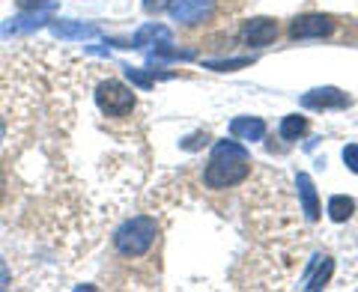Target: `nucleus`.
<instances>
[{
    "label": "nucleus",
    "mask_w": 358,
    "mask_h": 292,
    "mask_svg": "<svg viewBox=\"0 0 358 292\" xmlns=\"http://www.w3.org/2000/svg\"><path fill=\"white\" fill-rule=\"evenodd\" d=\"M51 33L57 39H66V42H84V39H96L102 36V30L96 24H84V21H75V18H51Z\"/></svg>",
    "instance_id": "obj_7"
},
{
    "label": "nucleus",
    "mask_w": 358,
    "mask_h": 292,
    "mask_svg": "<svg viewBox=\"0 0 358 292\" xmlns=\"http://www.w3.org/2000/svg\"><path fill=\"white\" fill-rule=\"evenodd\" d=\"M248 173H251L248 159H218V155H212V161L203 173V182L209 188L221 191V188H233V185L245 182Z\"/></svg>",
    "instance_id": "obj_2"
},
{
    "label": "nucleus",
    "mask_w": 358,
    "mask_h": 292,
    "mask_svg": "<svg viewBox=\"0 0 358 292\" xmlns=\"http://www.w3.org/2000/svg\"><path fill=\"white\" fill-rule=\"evenodd\" d=\"M308 131V119L305 117H284L281 119V138L284 140H299L301 138V134H305Z\"/></svg>",
    "instance_id": "obj_15"
},
{
    "label": "nucleus",
    "mask_w": 358,
    "mask_h": 292,
    "mask_svg": "<svg viewBox=\"0 0 358 292\" xmlns=\"http://www.w3.org/2000/svg\"><path fill=\"white\" fill-rule=\"evenodd\" d=\"M3 138H6V122L0 119V143H3Z\"/></svg>",
    "instance_id": "obj_23"
},
{
    "label": "nucleus",
    "mask_w": 358,
    "mask_h": 292,
    "mask_svg": "<svg viewBox=\"0 0 358 292\" xmlns=\"http://www.w3.org/2000/svg\"><path fill=\"white\" fill-rule=\"evenodd\" d=\"M341 155H343V164L350 167L352 173H358V143H346Z\"/></svg>",
    "instance_id": "obj_19"
},
{
    "label": "nucleus",
    "mask_w": 358,
    "mask_h": 292,
    "mask_svg": "<svg viewBox=\"0 0 358 292\" xmlns=\"http://www.w3.org/2000/svg\"><path fill=\"white\" fill-rule=\"evenodd\" d=\"M3 185H6V182H3V173H0V191H3Z\"/></svg>",
    "instance_id": "obj_24"
},
{
    "label": "nucleus",
    "mask_w": 358,
    "mask_h": 292,
    "mask_svg": "<svg viewBox=\"0 0 358 292\" xmlns=\"http://www.w3.org/2000/svg\"><path fill=\"white\" fill-rule=\"evenodd\" d=\"M296 191H299V200H301V212H305L308 221H317L320 218V197H317V188H313V179L308 173H299L296 176Z\"/></svg>",
    "instance_id": "obj_11"
},
{
    "label": "nucleus",
    "mask_w": 358,
    "mask_h": 292,
    "mask_svg": "<svg viewBox=\"0 0 358 292\" xmlns=\"http://www.w3.org/2000/svg\"><path fill=\"white\" fill-rule=\"evenodd\" d=\"M51 13H54V3L51 6H42V9H21L18 15L6 18L0 24V39H9V36H21V33H33L45 27L51 21Z\"/></svg>",
    "instance_id": "obj_4"
},
{
    "label": "nucleus",
    "mask_w": 358,
    "mask_h": 292,
    "mask_svg": "<svg viewBox=\"0 0 358 292\" xmlns=\"http://www.w3.org/2000/svg\"><path fill=\"white\" fill-rule=\"evenodd\" d=\"M9 280H13V275H9V265H6V260L0 256V289H6L9 286Z\"/></svg>",
    "instance_id": "obj_22"
},
{
    "label": "nucleus",
    "mask_w": 358,
    "mask_h": 292,
    "mask_svg": "<svg viewBox=\"0 0 358 292\" xmlns=\"http://www.w3.org/2000/svg\"><path fill=\"white\" fill-rule=\"evenodd\" d=\"M143 6H147V9H150V6H152V0H143Z\"/></svg>",
    "instance_id": "obj_25"
},
{
    "label": "nucleus",
    "mask_w": 358,
    "mask_h": 292,
    "mask_svg": "<svg viewBox=\"0 0 358 292\" xmlns=\"http://www.w3.org/2000/svg\"><path fill=\"white\" fill-rule=\"evenodd\" d=\"M275 36H278V24L272 18H251L242 27V39L251 48H266V45L275 42Z\"/></svg>",
    "instance_id": "obj_9"
},
{
    "label": "nucleus",
    "mask_w": 358,
    "mask_h": 292,
    "mask_svg": "<svg viewBox=\"0 0 358 292\" xmlns=\"http://www.w3.org/2000/svg\"><path fill=\"white\" fill-rule=\"evenodd\" d=\"M126 78L134 84V87H141V89H150L152 84H155V78H173V75H155V69L152 72H143V69H134V66H126Z\"/></svg>",
    "instance_id": "obj_17"
},
{
    "label": "nucleus",
    "mask_w": 358,
    "mask_h": 292,
    "mask_svg": "<svg viewBox=\"0 0 358 292\" xmlns=\"http://www.w3.org/2000/svg\"><path fill=\"white\" fill-rule=\"evenodd\" d=\"M54 0H18V9H42V6H51Z\"/></svg>",
    "instance_id": "obj_21"
},
{
    "label": "nucleus",
    "mask_w": 358,
    "mask_h": 292,
    "mask_svg": "<svg viewBox=\"0 0 358 292\" xmlns=\"http://www.w3.org/2000/svg\"><path fill=\"white\" fill-rule=\"evenodd\" d=\"M254 60L251 57H230V60H206L203 66L206 69H215V72H236V69H245L251 66Z\"/></svg>",
    "instance_id": "obj_18"
},
{
    "label": "nucleus",
    "mask_w": 358,
    "mask_h": 292,
    "mask_svg": "<svg viewBox=\"0 0 358 292\" xmlns=\"http://www.w3.org/2000/svg\"><path fill=\"white\" fill-rule=\"evenodd\" d=\"M352 212H355V200L352 197H346V194H334L329 200V218L334 224H343V221H350L352 218Z\"/></svg>",
    "instance_id": "obj_14"
},
{
    "label": "nucleus",
    "mask_w": 358,
    "mask_h": 292,
    "mask_svg": "<svg viewBox=\"0 0 358 292\" xmlns=\"http://www.w3.org/2000/svg\"><path fill=\"white\" fill-rule=\"evenodd\" d=\"M334 33V21L329 15H301L289 24V36L293 39H322Z\"/></svg>",
    "instance_id": "obj_6"
},
{
    "label": "nucleus",
    "mask_w": 358,
    "mask_h": 292,
    "mask_svg": "<svg viewBox=\"0 0 358 292\" xmlns=\"http://www.w3.org/2000/svg\"><path fill=\"white\" fill-rule=\"evenodd\" d=\"M96 105L108 117H126L129 110H134L138 98H134V93H131L126 84H120V81H102V84L96 87Z\"/></svg>",
    "instance_id": "obj_3"
},
{
    "label": "nucleus",
    "mask_w": 358,
    "mask_h": 292,
    "mask_svg": "<svg viewBox=\"0 0 358 292\" xmlns=\"http://www.w3.org/2000/svg\"><path fill=\"white\" fill-rule=\"evenodd\" d=\"M331 272H334V260L329 254H317L313 256V263L308 265V272H305V289L308 292H317L322 289L331 280Z\"/></svg>",
    "instance_id": "obj_10"
},
{
    "label": "nucleus",
    "mask_w": 358,
    "mask_h": 292,
    "mask_svg": "<svg viewBox=\"0 0 358 292\" xmlns=\"http://www.w3.org/2000/svg\"><path fill=\"white\" fill-rule=\"evenodd\" d=\"M155 235H159V224H155V218L138 215V218H129L114 233V248L122 256H143L152 248Z\"/></svg>",
    "instance_id": "obj_1"
},
{
    "label": "nucleus",
    "mask_w": 358,
    "mask_h": 292,
    "mask_svg": "<svg viewBox=\"0 0 358 292\" xmlns=\"http://www.w3.org/2000/svg\"><path fill=\"white\" fill-rule=\"evenodd\" d=\"M212 13H215V0H171L167 3V15L188 27L206 21Z\"/></svg>",
    "instance_id": "obj_5"
},
{
    "label": "nucleus",
    "mask_w": 358,
    "mask_h": 292,
    "mask_svg": "<svg viewBox=\"0 0 358 292\" xmlns=\"http://www.w3.org/2000/svg\"><path fill=\"white\" fill-rule=\"evenodd\" d=\"M230 134L239 140H263L266 122L260 117H236L230 122Z\"/></svg>",
    "instance_id": "obj_13"
},
{
    "label": "nucleus",
    "mask_w": 358,
    "mask_h": 292,
    "mask_svg": "<svg viewBox=\"0 0 358 292\" xmlns=\"http://www.w3.org/2000/svg\"><path fill=\"white\" fill-rule=\"evenodd\" d=\"M206 143H209V134L203 131V134H192V138H185L179 146H182V149H200V146H206Z\"/></svg>",
    "instance_id": "obj_20"
},
{
    "label": "nucleus",
    "mask_w": 358,
    "mask_h": 292,
    "mask_svg": "<svg viewBox=\"0 0 358 292\" xmlns=\"http://www.w3.org/2000/svg\"><path fill=\"white\" fill-rule=\"evenodd\" d=\"M212 155H218V159H248V149L236 140H218L212 146Z\"/></svg>",
    "instance_id": "obj_16"
},
{
    "label": "nucleus",
    "mask_w": 358,
    "mask_h": 292,
    "mask_svg": "<svg viewBox=\"0 0 358 292\" xmlns=\"http://www.w3.org/2000/svg\"><path fill=\"white\" fill-rule=\"evenodd\" d=\"M162 42H171V27L150 21V24H143V27L134 30L129 48H147V45H162Z\"/></svg>",
    "instance_id": "obj_12"
},
{
    "label": "nucleus",
    "mask_w": 358,
    "mask_h": 292,
    "mask_svg": "<svg viewBox=\"0 0 358 292\" xmlns=\"http://www.w3.org/2000/svg\"><path fill=\"white\" fill-rule=\"evenodd\" d=\"M301 105L310 108V110H326V108H350L352 98L341 93L338 87H320V89H310V93L301 96Z\"/></svg>",
    "instance_id": "obj_8"
}]
</instances>
